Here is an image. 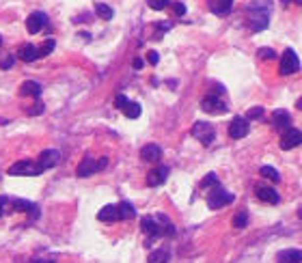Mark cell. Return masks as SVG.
Segmentation results:
<instances>
[{
  "instance_id": "obj_32",
  "label": "cell",
  "mask_w": 302,
  "mask_h": 263,
  "mask_svg": "<svg viewBox=\"0 0 302 263\" xmlns=\"http://www.w3.org/2000/svg\"><path fill=\"white\" fill-rule=\"evenodd\" d=\"M209 184H218V177H216L214 173L205 175V177H203V182H201V188H209Z\"/></svg>"
},
{
  "instance_id": "obj_21",
  "label": "cell",
  "mask_w": 302,
  "mask_h": 263,
  "mask_svg": "<svg viewBox=\"0 0 302 263\" xmlns=\"http://www.w3.org/2000/svg\"><path fill=\"white\" fill-rule=\"evenodd\" d=\"M272 119H274V125H277V128H289L291 117H289L287 110H274Z\"/></svg>"
},
{
  "instance_id": "obj_17",
  "label": "cell",
  "mask_w": 302,
  "mask_h": 263,
  "mask_svg": "<svg viewBox=\"0 0 302 263\" xmlns=\"http://www.w3.org/2000/svg\"><path fill=\"white\" fill-rule=\"evenodd\" d=\"M11 210L13 211H28V213L32 211L37 218V205L28 199H11Z\"/></svg>"
},
{
  "instance_id": "obj_12",
  "label": "cell",
  "mask_w": 302,
  "mask_h": 263,
  "mask_svg": "<svg viewBox=\"0 0 302 263\" xmlns=\"http://www.w3.org/2000/svg\"><path fill=\"white\" fill-rule=\"evenodd\" d=\"M58 160H61V153L56 149H46V151H41V156H39V164L43 166V171L54 168L58 164Z\"/></svg>"
},
{
  "instance_id": "obj_44",
  "label": "cell",
  "mask_w": 302,
  "mask_h": 263,
  "mask_svg": "<svg viewBox=\"0 0 302 263\" xmlns=\"http://www.w3.org/2000/svg\"><path fill=\"white\" fill-rule=\"evenodd\" d=\"M298 216H300V220H302V207H300V211H298Z\"/></svg>"
},
{
  "instance_id": "obj_41",
  "label": "cell",
  "mask_w": 302,
  "mask_h": 263,
  "mask_svg": "<svg viewBox=\"0 0 302 263\" xmlns=\"http://www.w3.org/2000/svg\"><path fill=\"white\" fill-rule=\"evenodd\" d=\"M106 164H108V160H106V158H101V160H100V162H97V166H100V171H101V168H104V166H106Z\"/></svg>"
},
{
  "instance_id": "obj_37",
  "label": "cell",
  "mask_w": 302,
  "mask_h": 263,
  "mask_svg": "<svg viewBox=\"0 0 302 263\" xmlns=\"http://www.w3.org/2000/svg\"><path fill=\"white\" fill-rule=\"evenodd\" d=\"M147 61H149L151 65H158V61H160V56H158V52H153V50H151V52L147 54Z\"/></svg>"
},
{
  "instance_id": "obj_28",
  "label": "cell",
  "mask_w": 302,
  "mask_h": 263,
  "mask_svg": "<svg viewBox=\"0 0 302 263\" xmlns=\"http://www.w3.org/2000/svg\"><path fill=\"white\" fill-rule=\"evenodd\" d=\"M246 224H248V216H246V211L235 213V218H233V227H235V229H244Z\"/></svg>"
},
{
  "instance_id": "obj_3",
  "label": "cell",
  "mask_w": 302,
  "mask_h": 263,
  "mask_svg": "<svg viewBox=\"0 0 302 263\" xmlns=\"http://www.w3.org/2000/svg\"><path fill=\"white\" fill-rule=\"evenodd\" d=\"M192 136L201 142V145L209 147L216 138V130H214V125L207 123V121H197L192 125Z\"/></svg>"
},
{
  "instance_id": "obj_10",
  "label": "cell",
  "mask_w": 302,
  "mask_h": 263,
  "mask_svg": "<svg viewBox=\"0 0 302 263\" xmlns=\"http://www.w3.org/2000/svg\"><path fill=\"white\" fill-rule=\"evenodd\" d=\"M97 220L106 222V224H112L117 220H121V213H119V205H104L97 213Z\"/></svg>"
},
{
  "instance_id": "obj_1",
  "label": "cell",
  "mask_w": 302,
  "mask_h": 263,
  "mask_svg": "<svg viewBox=\"0 0 302 263\" xmlns=\"http://www.w3.org/2000/svg\"><path fill=\"white\" fill-rule=\"evenodd\" d=\"M7 173L11 177H37V175L43 173V166L39 162H32V160H20V162L11 164Z\"/></svg>"
},
{
  "instance_id": "obj_46",
  "label": "cell",
  "mask_w": 302,
  "mask_h": 263,
  "mask_svg": "<svg viewBox=\"0 0 302 263\" xmlns=\"http://www.w3.org/2000/svg\"><path fill=\"white\" fill-rule=\"evenodd\" d=\"M296 2H300V4H302V0H296Z\"/></svg>"
},
{
  "instance_id": "obj_25",
  "label": "cell",
  "mask_w": 302,
  "mask_h": 263,
  "mask_svg": "<svg viewBox=\"0 0 302 263\" xmlns=\"http://www.w3.org/2000/svg\"><path fill=\"white\" fill-rule=\"evenodd\" d=\"M123 114L127 119H138L140 117V104L138 102H127L126 108H123Z\"/></svg>"
},
{
  "instance_id": "obj_35",
  "label": "cell",
  "mask_w": 302,
  "mask_h": 263,
  "mask_svg": "<svg viewBox=\"0 0 302 263\" xmlns=\"http://www.w3.org/2000/svg\"><path fill=\"white\" fill-rule=\"evenodd\" d=\"M129 100H127V97L126 95H117L115 97V106L119 108V110H123V108H126V104H127Z\"/></svg>"
},
{
  "instance_id": "obj_6",
  "label": "cell",
  "mask_w": 302,
  "mask_h": 263,
  "mask_svg": "<svg viewBox=\"0 0 302 263\" xmlns=\"http://www.w3.org/2000/svg\"><path fill=\"white\" fill-rule=\"evenodd\" d=\"M46 24H48V15L43 13V11H35V13H30L28 18H26V30H28L30 35L41 32Z\"/></svg>"
},
{
  "instance_id": "obj_31",
  "label": "cell",
  "mask_w": 302,
  "mask_h": 263,
  "mask_svg": "<svg viewBox=\"0 0 302 263\" xmlns=\"http://www.w3.org/2000/svg\"><path fill=\"white\" fill-rule=\"evenodd\" d=\"M261 117H263V108H261V106L251 108V110L246 112V119H248V121H252V119H261Z\"/></svg>"
},
{
  "instance_id": "obj_14",
  "label": "cell",
  "mask_w": 302,
  "mask_h": 263,
  "mask_svg": "<svg viewBox=\"0 0 302 263\" xmlns=\"http://www.w3.org/2000/svg\"><path fill=\"white\" fill-rule=\"evenodd\" d=\"M18 58H20V61H24V63H32V61H37V58H41L39 48L32 46V43H24V46H22L20 50H18Z\"/></svg>"
},
{
  "instance_id": "obj_36",
  "label": "cell",
  "mask_w": 302,
  "mask_h": 263,
  "mask_svg": "<svg viewBox=\"0 0 302 263\" xmlns=\"http://www.w3.org/2000/svg\"><path fill=\"white\" fill-rule=\"evenodd\" d=\"M173 11H175V15H183V13H186V4H183V2H175V4H173Z\"/></svg>"
},
{
  "instance_id": "obj_22",
  "label": "cell",
  "mask_w": 302,
  "mask_h": 263,
  "mask_svg": "<svg viewBox=\"0 0 302 263\" xmlns=\"http://www.w3.org/2000/svg\"><path fill=\"white\" fill-rule=\"evenodd\" d=\"M158 222H160V229H162V235H173L175 233V227H173V222H171V218L166 216V213H158Z\"/></svg>"
},
{
  "instance_id": "obj_30",
  "label": "cell",
  "mask_w": 302,
  "mask_h": 263,
  "mask_svg": "<svg viewBox=\"0 0 302 263\" xmlns=\"http://www.w3.org/2000/svg\"><path fill=\"white\" fill-rule=\"evenodd\" d=\"M147 4L153 11H162V9L169 7V0H147Z\"/></svg>"
},
{
  "instance_id": "obj_18",
  "label": "cell",
  "mask_w": 302,
  "mask_h": 263,
  "mask_svg": "<svg viewBox=\"0 0 302 263\" xmlns=\"http://www.w3.org/2000/svg\"><path fill=\"white\" fill-rule=\"evenodd\" d=\"M233 9V0H209V11L216 15H226Z\"/></svg>"
},
{
  "instance_id": "obj_34",
  "label": "cell",
  "mask_w": 302,
  "mask_h": 263,
  "mask_svg": "<svg viewBox=\"0 0 302 263\" xmlns=\"http://www.w3.org/2000/svg\"><path fill=\"white\" fill-rule=\"evenodd\" d=\"M13 65H15V56L11 54V56H7V58H2V61H0V69H11Z\"/></svg>"
},
{
  "instance_id": "obj_38",
  "label": "cell",
  "mask_w": 302,
  "mask_h": 263,
  "mask_svg": "<svg viewBox=\"0 0 302 263\" xmlns=\"http://www.w3.org/2000/svg\"><path fill=\"white\" fill-rule=\"evenodd\" d=\"M11 205V199H7V196H0V216L4 213V207Z\"/></svg>"
},
{
  "instance_id": "obj_11",
  "label": "cell",
  "mask_w": 302,
  "mask_h": 263,
  "mask_svg": "<svg viewBox=\"0 0 302 263\" xmlns=\"http://www.w3.org/2000/svg\"><path fill=\"white\" fill-rule=\"evenodd\" d=\"M166 177H169V166H155V168H151V173L147 175V184L151 188H155V185L164 184Z\"/></svg>"
},
{
  "instance_id": "obj_29",
  "label": "cell",
  "mask_w": 302,
  "mask_h": 263,
  "mask_svg": "<svg viewBox=\"0 0 302 263\" xmlns=\"http://www.w3.org/2000/svg\"><path fill=\"white\" fill-rule=\"evenodd\" d=\"M54 48H56V41H54V39H48V41L39 48V54H41V56H48V54H52Z\"/></svg>"
},
{
  "instance_id": "obj_40",
  "label": "cell",
  "mask_w": 302,
  "mask_h": 263,
  "mask_svg": "<svg viewBox=\"0 0 302 263\" xmlns=\"http://www.w3.org/2000/svg\"><path fill=\"white\" fill-rule=\"evenodd\" d=\"M143 67V61H140V58H134V69H140Z\"/></svg>"
},
{
  "instance_id": "obj_2",
  "label": "cell",
  "mask_w": 302,
  "mask_h": 263,
  "mask_svg": "<svg viewBox=\"0 0 302 263\" xmlns=\"http://www.w3.org/2000/svg\"><path fill=\"white\" fill-rule=\"evenodd\" d=\"M233 201H235V196L226 192V190L220 184H216L214 188H212V192H209V196H207L209 210H220V207L229 205V203H233Z\"/></svg>"
},
{
  "instance_id": "obj_9",
  "label": "cell",
  "mask_w": 302,
  "mask_h": 263,
  "mask_svg": "<svg viewBox=\"0 0 302 263\" xmlns=\"http://www.w3.org/2000/svg\"><path fill=\"white\" fill-rule=\"evenodd\" d=\"M140 229H143V231L147 233L151 239H153V237H160V235H162L160 222H158V218H153V216H145L143 220H140Z\"/></svg>"
},
{
  "instance_id": "obj_26",
  "label": "cell",
  "mask_w": 302,
  "mask_h": 263,
  "mask_svg": "<svg viewBox=\"0 0 302 263\" xmlns=\"http://www.w3.org/2000/svg\"><path fill=\"white\" fill-rule=\"evenodd\" d=\"M259 173H261V177L270 179V182H280L278 171H277V168H272V166H261V168H259Z\"/></svg>"
},
{
  "instance_id": "obj_7",
  "label": "cell",
  "mask_w": 302,
  "mask_h": 263,
  "mask_svg": "<svg viewBox=\"0 0 302 263\" xmlns=\"http://www.w3.org/2000/svg\"><path fill=\"white\" fill-rule=\"evenodd\" d=\"M300 142H302V132L296 128H287L285 134L280 136V149L289 151V149H294V147H298Z\"/></svg>"
},
{
  "instance_id": "obj_45",
  "label": "cell",
  "mask_w": 302,
  "mask_h": 263,
  "mask_svg": "<svg viewBox=\"0 0 302 263\" xmlns=\"http://www.w3.org/2000/svg\"><path fill=\"white\" fill-rule=\"evenodd\" d=\"M0 46H2V37H0Z\"/></svg>"
},
{
  "instance_id": "obj_24",
  "label": "cell",
  "mask_w": 302,
  "mask_h": 263,
  "mask_svg": "<svg viewBox=\"0 0 302 263\" xmlns=\"http://www.w3.org/2000/svg\"><path fill=\"white\" fill-rule=\"evenodd\" d=\"M169 250L166 248H158V250H153V253L149 255V259H147V263H166L169 261Z\"/></svg>"
},
{
  "instance_id": "obj_42",
  "label": "cell",
  "mask_w": 302,
  "mask_h": 263,
  "mask_svg": "<svg viewBox=\"0 0 302 263\" xmlns=\"http://www.w3.org/2000/svg\"><path fill=\"white\" fill-rule=\"evenodd\" d=\"M296 106H298V110H302V97L298 100V104H296Z\"/></svg>"
},
{
  "instance_id": "obj_16",
  "label": "cell",
  "mask_w": 302,
  "mask_h": 263,
  "mask_svg": "<svg viewBox=\"0 0 302 263\" xmlns=\"http://www.w3.org/2000/svg\"><path fill=\"white\" fill-rule=\"evenodd\" d=\"M140 158H143L145 162H158L160 158H162V149H160V145H145L143 147V151H140Z\"/></svg>"
},
{
  "instance_id": "obj_39",
  "label": "cell",
  "mask_w": 302,
  "mask_h": 263,
  "mask_svg": "<svg viewBox=\"0 0 302 263\" xmlns=\"http://www.w3.org/2000/svg\"><path fill=\"white\" fill-rule=\"evenodd\" d=\"M41 112H43V104L41 102H37V106L28 110V114H41Z\"/></svg>"
},
{
  "instance_id": "obj_23",
  "label": "cell",
  "mask_w": 302,
  "mask_h": 263,
  "mask_svg": "<svg viewBox=\"0 0 302 263\" xmlns=\"http://www.w3.org/2000/svg\"><path fill=\"white\" fill-rule=\"evenodd\" d=\"M119 213H121V220H132L136 216V210L132 207V203L123 201V203H119Z\"/></svg>"
},
{
  "instance_id": "obj_8",
  "label": "cell",
  "mask_w": 302,
  "mask_h": 263,
  "mask_svg": "<svg viewBox=\"0 0 302 263\" xmlns=\"http://www.w3.org/2000/svg\"><path fill=\"white\" fill-rule=\"evenodd\" d=\"M248 119L244 117H235L233 121L229 123V136L231 138H235V140H240V138H244V136L248 134Z\"/></svg>"
},
{
  "instance_id": "obj_15",
  "label": "cell",
  "mask_w": 302,
  "mask_h": 263,
  "mask_svg": "<svg viewBox=\"0 0 302 263\" xmlns=\"http://www.w3.org/2000/svg\"><path fill=\"white\" fill-rule=\"evenodd\" d=\"M97 171H100L97 162H95L91 156H86L84 160L78 164V171H76V175H78V177H89V175H93V173H97Z\"/></svg>"
},
{
  "instance_id": "obj_19",
  "label": "cell",
  "mask_w": 302,
  "mask_h": 263,
  "mask_svg": "<svg viewBox=\"0 0 302 263\" xmlns=\"http://www.w3.org/2000/svg\"><path fill=\"white\" fill-rule=\"evenodd\" d=\"M20 95H30V97H39L41 95V84L35 80H26L20 89Z\"/></svg>"
},
{
  "instance_id": "obj_13",
  "label": "cell",
  "mask_w": 302,
  "mask_h": 263,
  "mask_svg": "<svg viewBox=\"0 0 302 263\" xmlns=\"http://www.w3.org/2000/svg\"><path fill=\"white\" fill-rule=\"evenodd\" d=\"M255 194H257L259 201L270 203V205H277V203H278V192L274 188H270V185H257Z\"/></svg>"
},
{
  "instance_id": "obj_43",
  "label": "cell",
  "mask_w": 302,
  "mask_h": 263,
  "mask_svg": "<svg viewBox=\"0 0 302 263\" xmlns=\"http://www.w3.org/2000/svg\"><path fill=\"white\" fill-rule=\"evenodd\" d=\"M35 263H52V259H48V261H35Z\"/></svg>"
},
{
  "instance_id": "obj_5",
  "label": "cell",
  "mask_w": 302,
  "mask_h": 263,
  "mask_svg": "<svg viewBox=\"0 0 302 263\" xmlns=\"http://www.w3.org/2000/svg\"><path fill=\"white\" fill-rule=\"evenodd\" d=\"M201 108H203V112H209V114H223V112H226V104L220 100L218 95H207V97H203Z\"/></svg>"
},
{
  "instance_id": "obj_20",
  "label": "cell",
  "mask_w": 302,
  "mask_h": 263,
  "mask_svg": "<svg viewBox=\"0 0 302 263\" xmlns=\"http://www.w3.org/2000/svg\"><path fill=\"white\" fill-rule=\"evenodd\" d=\"M280 263H302V250L289 248L280 253Z\"/></svg>"
},
{
  "instance_id": "obj_4",
  "label": "cell",
  "mask_w": 302,
  "mask_h": 263,
  "mask_svg": "<svg viewBox=\"0 0 302 263\" xmlns=\"http://www.w3.org/2000/svg\"><path fill=\"white\" fill-rule=\"evenodd\" d=\"M300 69V58H298V54H296L291 48H287V50L283 52V56H280V67L278 71L283 76H291V74H296V71Z\"/></svg>"
},
{
  "instance_id": "obj_27",
  "label": "cell",
  "mask_w": 302,
  "mask_h": 263,
  "mask_svg": "<svg viewBox=\"0 0 302 263\" xmlns=\"http://www.w3.org/2000/svg\"><path fill=\"white\" fill-rule=\"evenodd\" d=\"M95 13L100 15L101 20H112V9L104 2H95Z\"/></svg>"
},
{
  "instance_id": "obj_33",
  "label": "cell",
  "mask_w": 302,
  "mask_h": 263,
  "mask_svg": "<svg viewBox=\"0 0 302 263\" xmlns=\"http://www.w3.org/2000/svg\"><path fill=\"white\" fill-rule=\"evenodd\" d=\"M259 56L266 58V61H272V58H277V54H274V50H270V48H261V50H259Z\"/></svg>"
}]
</instances>
